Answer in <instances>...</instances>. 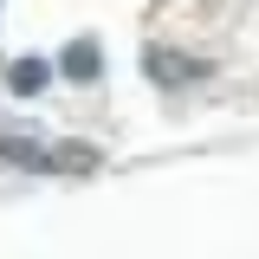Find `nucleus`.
Here are the masks:
<instances>
[{
    "label": "nucleus",
    "mask_w": 259,
    "mask_h": 259,
    "mask_svg": "<svg viewBox=\"0 0 259 259\" xmlns=\"http://www.w3.org/2000/svg\"><path fill=\"white\" fill-rule=\"evenodd\" d=\"M143 78L156 84V91H188V84H201L214 65L207 59H188V52H168V46H143Z\"/></svg>",
    "instance_id": "2"
},
{
    "label": "nucleus",
    "mask_w": 259,
    "mask_h": 259,
    "mask_svg": "<svg viewBox=\"0 0 259 259\" xmlns=\"http://www.w3.org/2000/svg\"><path fill=\"white\" fill-rule=\"evenodd\" d=\"M52 65H59V78H65V84H78V91L104 84V46H97V39H71V46H65Z\"/></svg>",
    "instance_id": "3"
},
{
    "label": "nucleus",
    "mask_w": 259,
    "mask_h": 259,
    "mask_svg": "<svg viewBox=\"0 0 259 259\" xmlns=\"http://www.w3.org/2000/svg\"><path fill=\"white\" fill-rule=\"evenodd\" d=\"M52 78H59L52 59H13V65H7V91H13V97H46Z\"/></svg>",
    "instance_id": "4"
},
{
    "label": "nucleus",
    "mask_w": 259,
    "mask_h": 259,
    "mask_svg": "<svg viewBox=\"0 0 259 259\" xmlns=\"http://www.w3.org/2000/svg\"><path fill=\"white\" fill-rule=\"evenodd\" d=\"M0 162H13V168H26V175H91L97 149H71V143H39V136L0 130Z\"/></svg>",
    "instance_id": "1"
}]
</instances>
